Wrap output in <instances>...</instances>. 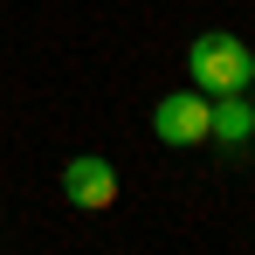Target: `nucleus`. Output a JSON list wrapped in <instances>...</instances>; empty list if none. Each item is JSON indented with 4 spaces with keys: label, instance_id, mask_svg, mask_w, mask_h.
I'll use <instances>...</instances> for the list:
<instances>
[{
    "label": "nucleus",
    "instance_id": "7ed1b4c3",
    "mask_svg": "<svg viewBox=\"0 0 255 255\" xmlns=\"http://www.w3.org/2000/svg\"><path fill=\"white\" fill-rule=\"evenodd\" d=\"M62 200L76 214H104V207H118V166L104 159V152H76L69 166H62Z\"/></svg>",
    "mask_w": 255,
    "mask_h": 255
},
{
    "label": "nucleus",
    "instance_id": "f257e3e1",
    "mask_svg": "<svg viewBox=\"0 0 255 255\" xmlns=\"http://www.w3.org/2000/svg\"><path fill=\"white\" fill-rule=\"evenodd\" d=\"M186 76L200 97H235V90H255V48L235 35V28H207L186 42Z\"/></svg>",
    "mask_w": 255,
    "mask_h": 255
},
{
    "label": "nucleus",
    "instance_id": "f03ea898",
    "mask_svg": "<svg viewBox=\"0 0 255 255\" xmlns=\"http://www.w3.org/2000/svg\"><path fill=\"white\" fill-rule=\"evenodd\" d=\"M152 138L172 145V152H186V145H207V97L186 83V90H166L159 104H152Z\"/></svg>",
    "mask_w": 255,
    "mask_h": 255
},
{
    "label": "nucleus",
    "instance_id": "20e7f679",
    "mask_svg": "<svg viewBox=\"0 0 255 255\" xmlns=\"http://www.w3.org/2000/svg\"><path fill=\"white\" fill-rule=\"evenodd\" d=\"M207 138H214V145H249V138H255V90L207 97Z\"/></svg>",
    "mask_w": 255,
    "mask_h": 255
}]
</instances>
